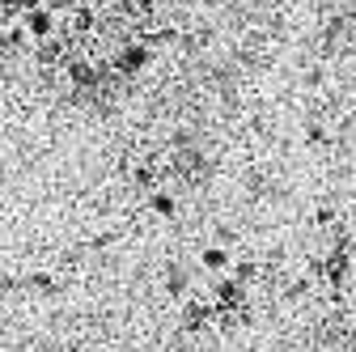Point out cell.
I'll list each match as a JSON object with an SVG mask.
<instances>
[{
    "instance_id": "obj_1",
    "label": "cell",
    "mask_w": 356,
    "mask_h": 352,
    "mask_svg": "<svg viewBox=\"0 0 356 352\" xmlns=\"http://www.w3.org/2000/svg\"><path fill=\"white\" fill-rule=\"evenodd\" d=\"M212 319H216V305H212L204 293L183 297V331H208Z\"/></svg>"
},
{
    "instance_id": "obj_2",
    "label": "cell",
    "mask_w": 356,
    "mask_h": 352,
    "mask_svg": "<svg viewBox=\"0 0 356 352\" xmlns=\"http://www.w3.org/2000/svg\"><path fill=\"white\" fill-rule=\"evenodd\" d=\"M149 60H153V42L136 38V42H127V47H119L115 68H119L123 77H136V72H145V68H149Z\"/></svg>"
},
{
    "instance_id": "obj_3",
    "label": "cell",
    "mask_w": 356,
    "mask_h": 352,
    "mask_svg": "<svg viewBox=\"0 0 356 352\" xmlns=\"http://www.w3.org/2000/svg\"><path fill=\"white\" fill-rule=\"evenodd\" d=\"M22 26L30 30V38H34V42H42V38H51V34H56V26H60V22H56V13H51L47 5H34V9H26V13H22Z\"/></svg>"
},
{
    "instance_id": "obj_4",
    "label": "cell",
    "mask_w": 356,
    "mask_h": 352,
    "mask_svg": "<svg viewBox=\"0 0 356 352\" xmlns=\"http://www.w3.org/2000/svg\"><path fill=\"white\" fill-rule=\"evenodd\" d=\"M212 297H216L220 310H242V305H246V285L234 280V276H225V280L212 289Z\"/></svg>"
},
{
    "instance_id": "obj_5",
    "label": "cell",
    "mask_w": 356,
    "mask_h": 352,
    "mask_svg": "<svg viewBox=\"0 0 356 352\" xmlns=\"http://www.w3.org/2000/svg\"><path fill=\"white\" fill-rule=\"evenodd\" d=\"M200 263H204L208 272H229V268H234V255H229L225 246H204V250H200Z\"/></svg>"
},
{
    "instance_id": "obj_6",
    "label": "cell",
    "mask_w": 356,
    "mask_h": 352,
    "mask_svg": "<svg viewBox=\"0 0 356 352\" xmlns=\"http://www.w3.org/2000/svg\"><path fill=\"white\" fill-rule=\"evenodd\" d=\"M149 208H153V216H161V221H174L178 200H174L165 187H157V191H149Z\"/></svg>"
},
{
    "instance_id": "obj_7",
    "label": "cell",
    "mask_w": 356,
    "mask_h": 352,
    "mask_svg": "<svg viewBox=\"0 0 356 352\" xmlns=\"http://www.w3.org/2000/svg\"><path fill=\"white\" fill-rule=\"evenodd\" d=\"M157 174H161V170H157L153 161H140L136 170H131V183H136L140 191H157Z\"/></svg>"
},
{
    "instance_id": "obj_8",
    "label": "cell",
    "mask_w": 356,
    "mask_h": 352,
    "mask_svg": "<svg viewBox=\"0 0 356 352\" xmlns=\"http://www.w3.org/2000/svg\"><path fill=\"white\" fill-rule=\"evenodd\" d=\"M229 276H234V280H242V285H250V280L259 276V268H254V259H234V268H229Z\"/></svg>"
},
{
    "instance_id": "obj_9",
    "label": "cell",
    "mask_w": 356,
    "mask_h": 352,
    "mask_svg": "<svg viewBox=\"0 0 356 352\" xmlns=\"http://www.w3.org/2000/svg\"><path fill=\"white\" fill-rule=\"evenodd\" d=\"M305 141H314V145H327V127L309 123V127H305Z\"/></svg>"
},
{
    "instance_id": "obj_10",
    "label": "cell",
    "mask_w": 356,
    "mask_h": 352,
    "mask_svg": "<svg viewBox=\"0 0 356 352\" xmlns=\"http://www.w3.org/2000/svg\"><path fill=\"white\" fill-rule=\"evenodd\" d=\"M229 352H238V348H229Z\"/></svg>"
}]
</instances>
